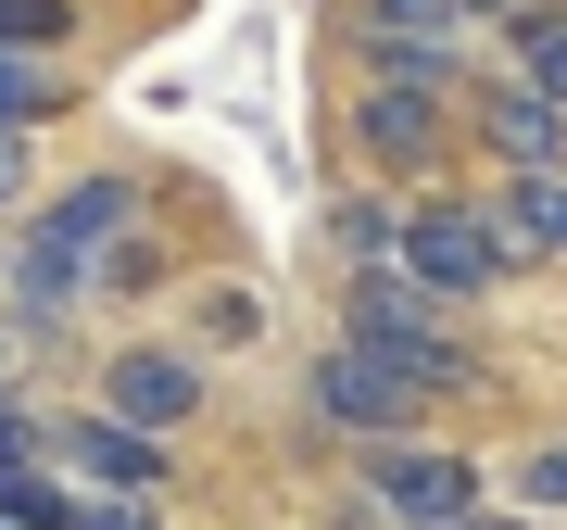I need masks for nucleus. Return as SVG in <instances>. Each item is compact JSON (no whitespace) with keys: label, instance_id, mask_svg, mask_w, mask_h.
<instances>
[{"label":"nucleus","instance_id":"obj_15","mask_svg":"<svg viewBox=\"0 0 567 530\" xmlns=\"http://www.w3.org/2000/svg\"><path fill=\"white\" fill-rule=\"evenodd\" d=\"M13 480H39V417L0 405V492H13Z\"/></svg>","mask_w":567,"mask_h":530},{"label":"nucleus","instance_id":"obj_11","mask_svg":"<svg viewBox=\"0 0 567 530\" xmlns=\"http://www.w3.org/2000/svg\"><path fill=\"white\" fill-rule=\"evenodd\" d=\"M517 89L567 114V13H555V0H543V13H517Z\"/></svg>","mask_w":567,"mask_h":530},{"label":"nucleus","instance_id":"obj_4","mask_svg":"<svg viewBox=\"0 0 567 530\" xmlns=\"http://www.w3.org/2000/svg\"><path fill=\"white\" fill-rule=\"evenodd\" d=\"M391 253H404L416 291H492L505 278V241H492V215H466V203H416Z\"/></svg>","mask_w":567,"mask_h":530},{"label":"nucleus","instance_id":"obj_14","mask_svg":"<svg viewBox=\"0 0 567 530\" xmlns=\"http://www.w3.org/2000/svg\"><path fill=\"white\" fill-rule=\"evenodd\" d=\"M391 241H404V215H379V203H341V253L365 265V278L391 265Z\"/></svg>","mask_w":567,"mask_h":530},{"label":"nucleus","instance_id":"obj_10","mask_svg":"<svg viewBox=\"0 0 567 530\" xmlns=\"http://www.w3.org/2000/svg\"><path fill=\"white\" fill-rule=\"evenodd\" d=\"M492 241H505V265L517 253H567V177H517L505 215H492Z\"/></svg>","mask_w":567,"mask_h":530},{"label":"nucleus","instance_id":"obj_22","mask_svg":"<svg viewBox=\"0 0 567 530\" xmlns=\"http://www.w3.org/2000/svg\"><path fill=\"white\" fill-rule=\"evenodd\" d=\"M0 405H13V391H0Z\"/></svg>","mask_w":567,"mask_h":530},{"label":"nucleus","instance_id":"obj_3","mask_svg":"<svg viewBox=\"0 0 567 530\" xmlns=\"http://www.w3.org/2000/svg\"><path fill=\"white\" fill-rule=\"evenodd\" d=\"M102 417L140 429V442H164V429L203 417V367H189V354H164V342H126L114 367H102Z\"/></svg>","mask_w":567,"mask_h":530},{"label":"nucleus","instance_id":"obj_6","mask_svg":"<svg viewBox=\"0 0 567 530\" xmlns=\"http://www.w3.org/2000/svg\"><path fill=\"white\" fill-rule=\"evenodd\" d=\"M379 518H429V530L480 518V468L466 455H379Z\"/></svg>","mask_w":567,"mask_h":530},{"label":"nucleus","instance_id":"obj_8","mask_svg":"<svg viewBox=\"0 0 567 530\" xmlns=\"http://www.w3.org/2000/svg\"><path fill=\"white\" fill-rule=\"evenodd\" d=\"M480 126H492V152H505L517 177H555V152H567V114H555V102H529L517 77H505V89L480 102Z\"/></svg>","mask_w":567,"mask_h":530},{"label":"nucleus","instance_id":"obj_17","mask_svg":"<svg viewBox=\"0 0 567 530\" xmlns=\"http://www.w3.org/2000/svg\"><path fill=\"white\" fill-rule=\"evenodd\" d=\"M517 492H529V506H567V442H543V455H529V468H517Z\"/></svg>","mask_w":567,"mask_h":530},{"label":"nucleus","instance_id":"obj_2","mask_svg":"<svg viewBox=\"0 0 567 530\" xmlns=\"http://www.w3.org/2000/svg\"><path fill=\"white\" fill-rule=\"evenodd\" d=\"M341 316H353L341 342H353V354H379V367L404 379V391H442V379H466V354H454L442 328L416 316V278H391V265H379V278H353V304H341Z\"/></svg>","mask_w":567,"mask_h":530},{"label":"nucleus","instance_id":"obj_12","mask_svg":"<svg viewBox=\"0 0 567 530\" xmlns=\"http://www.w3.org/2000/svg\"><path fill=\"white\" fill-rule=\"evenodd\" d=\"M51 114H63V63L0 51V140H25V126H51Z\"/></svg>","mask_w":567,"mask_h":530},{"label":"nucleus","instance_id":"obj_13","mask_svg":"<svg viewBox=\"0 0 567 530\" xmlns=\"http://www.w3.org/2000/svg\"><path fill=\"white\" fill-rule=\"evenodd\" d=\"M63 39H76V0H0V51H25V63H51Z\"/></svg>","mask_w":567,"mask_h":530},{"label":"nucleus","instance_id":"obj_20","mask_svg":"<svg viewBox=\"0 0 567 530\" xmlns=\"http://www.w3.org/2000/svg\"><path fill=\"white\" fill-rule=\"evenodd\" d=\"M454 13H466V26H480V13H492V0H454Z\"/></svg>","mask_w":567,"mask_h":530},{"label":"nucleus","instance_id":"obj_7","mask_svg":"<svg viewBox=\"0 0 567 530\" xmlns=\"http://www.w3.org/2000/svg\"><path fill=\"white\" fill-rule=\"evenodd\" d=\"M51 455H76V468L102 480V492H126V506L164 480V442H140V429H114V417H63V429H51Z\"/></svg>","mask_w":567,"mask_h":530},{"label":"nucleus","instance_id":"obj_19","mask_svg":"<svg viewBox=\"0 0 567 530\" xmlns=\"http://www.w3.org/2000/svg\"><path fill=\"white\" fill-rule=\"evenodd\" d=\"M13 190H25V140H0V203H13Z\"/></svg>","mask_w":567,"mask_h":530},{"label":"nucleus","instance_id":"obj_5","mask_svg":"<svg viewBox=\"0 0 567 530\" xmlns=\"http://www.w3.org/2000/svg\"><path fill=\"white\" fill-rule=\"evenodd\" d=\"M416 405H429V391H404L379 354H353V342L316 354V417H328V429H365V442H379V429H404Z\"/></svg>","mask_w":567,"mask_h":530},{"label":"nucleus","instance_id":"obj_18","mask_svg":"<svg viewBox=\"0 0 567 530\" xmlns=\"http://www.w3.org/2000/svg\"><path fill=\"white\" fill-rule=\"evenodd\" d=\"M76 530H152V506H126V492H102V506H76Z\"/></svg>","mask_w":567,"mask_h":530},{"label":"nucleus","instance_id":"obj_16","mask_svg":"<svg viewBox=\"0 0 567 530\" xmlns=\"http://www.w3.org/2000/svg\"><path fill=\"white\" fill-rule=\"evenodd\" d=\"M252 328H265L252 291H215V304H203V342H252Z\"/></svg>","mask_w":567,"mask_h":530},{"label":"nucleus","instance_id":"obj_21","mask_svg":"<svg viewBox=\"0 0 567 530\" xmlns=\"http://www.w3.org/2000/svg\"><path fill=\"white\" fill-rule=\"evenodd\" d=\"M466 530H492V518H466Z\"/></svg>","mask_w":567,"mask_h":530},{"label":"nucleus","instance_id":"obj_1","mask_svg":"<svg viewBox=\"0 0 567 530\" xmlns=\"http://www.w3.org/2000/svg\"><path fill=\"white\" fill-rule=\"evenodd\" d=\"M126 215H140V190H126V177H76V190L51 203V227L25 241V265H13V278H25V304H39V316H63V304L89 291V265L126 241Z\"/></svg>","mask_w":567,"mask_h":530},{"label":"nucleus","instance_id":"obj_9","mask_svg":"<svg viewBox=\"0 0 567 530\" xmlns=\"http://www.w3.org/2000/svg\"><path fill=\"white\" fill-rule=\"evenodd\" d=\"M365 152H379V164H429V152H442V89H365Z\"/></svg>","mask_w":567,"mask_h":530}]
</instances>
